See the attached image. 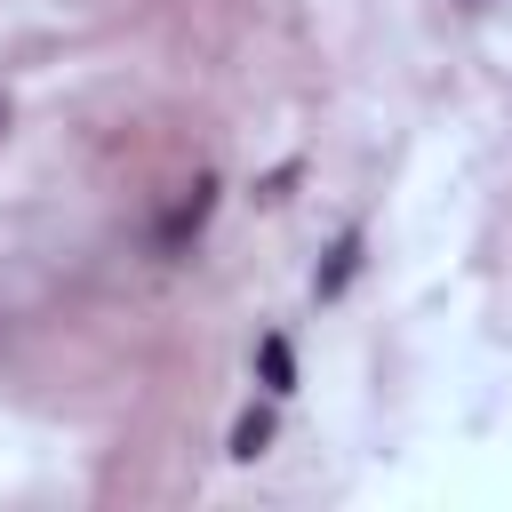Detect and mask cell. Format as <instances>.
Wrapping results in <instances>:
<instances>
[{
	"label": "cell",
	"instance_id": "4",
	"mask_svg": "<svg viewBox=\"0 0 512 512\" xmlns=\"http://www.w3.org/2000/svg\"><path fill=\"white\" fill-rule=\"evenodd\" d=\"M0 136H8V104H0Z\"/></svg>",
	"mask_w": 512,
	"mask_h": 512
},
{
	"label": "cell",
	"instance_id": "2",
	"mask_svg": "<svg viewBox=\"0 0 512 512\" xmlns=\"http://www.w3.org/2000/svg\"><path fill=\"white\" fill-rule=\"evenodd\" d=\"M256 360H264V384H272V392H288V384H296V360H288V336H264V352H256Z\"/></svg>",
	"mask_w": 512,
	"mask_h": 512
},
{
	"label": "cell",
	"instance_id": "1",
	"mask_svg": "<svg viewBox=\"0 0 512 512\" xmlns=\"http://www.w3.org/2000/svg\"><path fill=\"white\" fill-rule=\"evenodd\" d=\"M208 192H216V184L200 176V184H192V200H176V208H168V224H160V248H176L184 232H200V216H208Z\"/></svg>",
	"mask_w": 512,
	"mask_h": 512
},
{
	"label": "cell",
	"instance_id": "3",
	"mask_svg": "<svg viewBox=\"0 0 512 512\" xmlns=\"http://www.w3.org/2000/svg\"><path fill=\"white\" fill-rule=\"evenodd\" d=\"M264 440H272V416L256 408V416H240V432H232V456H256Z\"/></svg>",
	"mask_w": 512,
	"mask_h": 512
}]
</instances>
